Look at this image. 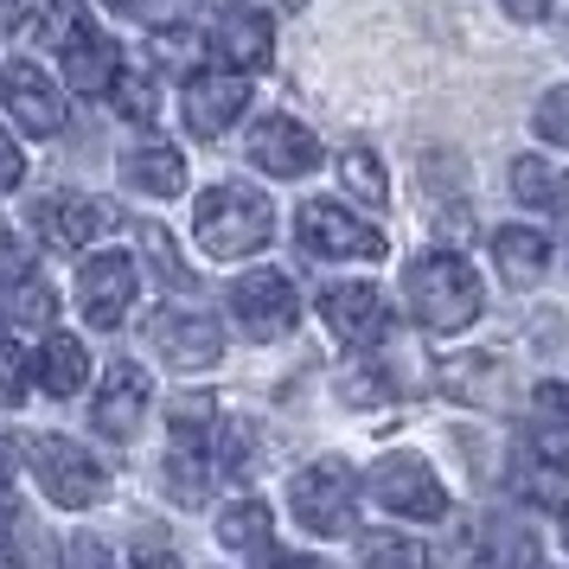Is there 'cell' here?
<instances>
[{
  "instance_id": "6da1fadb",
  "label": "cell",
  "mask_w": 569,
  "mask_h": 569,
  "mask_svg": "<svg viewBox=\"0 0 569 569\" xmlns=\"http://www.w3.org/2000/svg\"><path fill=\"white\" fill-rule=\"evenodd\" d=\"M403 301L429 333H461V327L480 320L487 295H480V276L467 269L461 250H429L403 269Z\"/></svg>"
},
{
  "instance_id": "7a4b0ae2",
  "label": "cell",
  "mask_w": 569,
  "mask_h": 569,
  "mask_svg": "<svg viewBox=\"0 0 569 569\" xmlns=\"http://www.w3.org/2000/svg\"><path fill=\"white\" fill-rule=\"evenodd\" d=\"M192 237H199L206 257L237 262L276 237V211H269L262 192H250V186H237V180L211 186V192H199V206H192Z\"/></svg>"
},
{
  "instance_id": "3957f363",
  "label": "cell",
  "mask_w": 569,
  "mask_h": 569,
  "mask_svg": "<svg viewBox=\"0 0 569 569\" xmlns=\"http://www.w3.org/2000/svg\"><path fill=\"white\" fill-rule=\"evenodd\" d=\"M288 499H295V518L308 525L313 538H346L352 518H359V480H352V467L333 461V455L301 467L295 487H288Z\"/></svg>"
},
{
  "instance_id": "277c9868",
  "label": "cell",
  "mask_w": 569,
  "mask_h": 569,
  "mask_svg": "<svg viewBox=\"0 0 569 569\" xmlns=\"http://www.w3.org/2000/svg\"><path fill=\"white\" fill-rule=\"evenodd\" d=\"M27 455H32V473H39V487H46L52 506L83 512V506L103 499L109 480H103V467L90 461V448H78V441H64V436H39Z\"/></svg>"
},
{
  "instance_id": "5b68a950",
  "label": "cell",
  "mask_w": 569,
  "mask_h": 569,
  "mask_svg": "<svg viewBox=\"0 0 569 569\" xmlns=\"http://www.w3.org/2000/svg\"><path fill=\"white\" fill-rule=\"evenodd\" d=\"M295 243H301L308 257H333V262L385 257V231H371L365 218H352V211L333 206V199H313V206L295 211Z\"/></svg>"
},
{
  "instance_id": "8992f818",
  "label": "cell",
  "mask_w": 569,
  "mask_h": 569,
  "mask_svg": "<svg viewBox=\"0 0 569 569\" xmlns=\"http://www.w3.org/2000/svg\"><path fill=\"white\" fill-rule=\"evenodd\" d=\"M371 499L397 518H416V525H429V518H448V492L441 480L429 473V461H416V455H385V461L371 467Z\"/></svg>"
},
{
  "instance_id": "52a82bcc",
  "label": "cell",
  "mask_w": 569,
  "mask_h": 569,
  "mask_svg": "<svg viewBox=\"0 0 569 569\" xmlns=\"http://www.w3.org/2000/svg\"><path fill=\"white\" fill-rule=\"evenodd\" d=\"M231 313L250 339H282L301 320V295H295V282L282 269H257V276H243L231 288Z\"/></svg>"
},
{
  "instance_id": "ba28073f",
  "label": "cell",
  "mask_w": 569,
  "mask_h": 569,
  "mask_svg": "<svg viewBox=\"0 0 569 569\" xmlns=\"http://www.w3.org/2000/svg\"><path fill=\"white\" fill-rule=\"evenodd\" d=\"M250 109V71H192L186 78V129L199 141H218Z\"/></svg>"
},
{
  "instance_id": "9c48e42d",
  "label": "cell",
  "mask_w": 569,
  "mask_h": 569,
  "mask_svg": "<svg viewBox=\"0 0 569 569\" xmlns=\"http://www.w3.org/2000/svg\"><path fill=\"white\" fill-rule=\"evenodd\" d=\"M122 224V211L109 206V199H78V192H52V199H39L32 206V231L46 237L52 250H83L90 237H103Z\"/></svg>"
},
{
  "instance_id": "30bf717a",
  "label": "cell",
  "mask_w": 569,
  "mask_h": 569,
  "mask_svg": "<svg viewBox=\"0 0 569 569\" xmlns=\"http://www.w3.org/2000/svg\"><path fill=\"white\" fill-rule=\"evenodd\" d=\"M148 339H154V352L173 365V371H206V365H218V352H224L218 320H206V313H192V308H160L154 320H148Z\"/></svg>"
},
{
  "instance_id": "8fae6325",
  "label": "cell",
  "mask_w": 569,
  "mask_h": 569,
  "mask_svg": "<svg viewBox=\"0 0 569 569\" xmlns=\"http://www.w3.org/2000/svg\"><path fill=\"white\" fill-rule=\"evenodd\" d=\"M134 288H141V276H134V262L129 257H90L78 269V301H83V313H90V327H122L129 320V308H134Z\"/></svg>"
},
{
  "instance_id": "7c38bea8",
  "label": "cell",
  "mask_w": 569,
  "mask_h": 569,
  "mask_svg": "<svg viewBox=\"0 0 569 569\" xmlns=\"http://www.w3.org/2000/svg\"><path fill=\"white\" fill-rule=\"evenodd\" d=\"M250 160H257L262 173H276V180H301V173L320 167V141L295 116H262L257 129H250Z\"/></svg>"
},
{
  "instance_id": "4fadbf2b",
  "label": "cell",
  "mask_w": 569,
  "mask_h": 569,
  "mask_svg": "<svg viewBox=\"0 0 569 569\" xmlns=\"http://www.w3.org/2000/svg\"><path fill=\"white\" fill-rule=\"evenodd\" d=\"M320 320H327L333 339H346V346H378V339L390 333V308L371 282L327 288V295H320Z\"/></svg>"
},
{
  "instance_id": "5bb4252c",
  "label": "cell",
  "mask_w": 569,
  "mask_h": 569,
  "mask_svg": "<svg viewBox=\"0 0 569 569\" xmlns=\"http://www.w3.org/2000/svg\"><path fill=\"white\" fill-rule=\"evenodd\" d=\"M0 97L7 109L20 116V129L27 134H58L64 129V97H58V83L39 71V64H0Z\"/></svg>"
},
{
  "instance_id": "9a60e30c",
  "label": "cell",
  "mask_w": 569,
  "mask_h": 569,
  "mask_svg": "<svg viewBox=\"0 0 569 569\" xmlns=\"http://www.w3.org/2000/svg\"><path fill=\"white\" fill-rule=\"evenodd\" d=\"M148 371L141 365H109L103 371V390H97V403H90V422L103 429L109 441H129L141 429V416H148Z\"/></svg>"
},
{
  "instance_id": "2e32d148",
  "label": "cell",
  "mask_w": 569,
  "mask_h": 569,
  "mask_svg": "<svg viewBox=\"0 0 569 569\" xmlns=\"http://www.w3.org/2000/svg\"><path fill=\"white\" fill-rule=\"evenodd\" d=\"M211 46L218 58L231 64V71H262L269 58H276V27H269V13H250V7H231L218 32H211Z\"/></svg>"
},
{
  "instance_id": "e0dca14e",
  "label": "cell",
  "mask_w": 569,
  "mask_h": 569,
  "mask_svg": "<svg viewBox=\"0 0 569 569\" xmlns=\"http://www.w3.org/2000/svg\"><path fill=\"white\" fill-rule=\"evenodd\" d=\"M58 58H64V83H71L78 97H109L116 78H122V52H116L97 27H83Z\"/></svg>"
},
{
  "instance_id": "ac0fdd59",
  "label": "cell",
  "mask_w": 569,
  "mask_h": 569,
  "mask_svg": "<svg viewBox=\"0 0 569 569\" xmlns=\"http://www.w3.org/2000/svg\"><path fill=\"white\" fill-rule=\"evenodd\" d=\"M512 487H518V499H531L538 512L569 518V461L563 455H543L538 441H525V455H518V467H512Z\"/></svg>"
},
{
  "instance_id": "d6986e66",
  "label": "cell",
  "mask_w": 569,
  "mask_h": 569,
  "mask_svg": "<svg viewBox=\"0 0 569 569\" xmlns=\"http://www.w3.org/2000/svg\"><path fill=\"white\" fill-rule=\"evenodd\" d=\"M122 180L134 192H148V199H180L186 192V160L180 148H167V141H141L122 154Z\"/></svg>"
},
{
  "instance_id": "ffe728a7",
  "label": "cell",
  "mask_w": 569,
  "mask_h": 569,
  "mask_svg": "<svg viewBox=\"0 0 569 569\" xmlns=\"http://www.w3.org/2000/svg\"><path fill=\"white\" fill-rule=\"evenodd\" d=\"M492 262L512 288H531L543 276V262H550V243L538 231H525V224H506V231H492Z\"/></svg>"
},
{
  "instance_id": "44dd1931",
  "label": "cell",
  "mask_w": 569,
  "mask_h": 569,
  "mask_svg": "<svg viewBox=\"0 0 569 569\" xmlns=\"http://www.w3.org/2000/svg\"><path fill=\"white\" fill-rule=\"evenodd\" d=\"M32 378L52 390V397H78L83 378H90V352H83L71 333H52L46 339V352L32 359Z\"/></svg>"
},
{
  "instance_id": "7402d4cb",
  "label": "cell",
  "mask_w": 569,
  "mask_h": 569,
  "mask_svg": "<svg viewBox=\"0 0 569 569\" xmlns=\"http://www.w3.org/2000/svg\"><path fill=\"white\" fill-rule=\"evenodd\" d=\"M218 538L231 543L237 557H250V563H269V557H276V538H269V512H262V499H237V506H224Z\"/></svg>"
},
{
  "instance_id": "603a6c76",
  "label": "cell",
  "mask_w": 569,
  "mask_h": 569,
  "mask_svg": "<svg viewBox=\"0 0 569 569\" xmlns=\"http://www.w3.org/2000/svg\"><path fill=\"white\" fill-rule=\"evenodd\" d=\"M473 569H538V538L525 525H512V518H492L487 531H480Z\"/></svg>"
},
{
  "instance_id": "cb8c5ba5",
  "label": "cell",
  "mask_w": 569,
  "mask_h": 569,
  "mask_svg": "<svg viewBox=\"0 0 569 569\" xmlns=\"http://www.w3.org/2000/svg\"><path fill=\"white\" fill-rule=\"evenodd\" d=\"M0 320H13V327H52L58 320V295L46 276H13V282H0Z\"/></svg>"
},
{
  "instance_id": "d4e9b609",
  "label": "cell",
  "mask_w": 569,
  "mask_h": 569,
  "mask_svg": "<svg viewBox=\"0 0 569 569\" xmlns=\"http://www.w3.org/2000/svg\"><path fill=\"white\" fill-rule=\"evenodd\" d=\"M531 416H538V429H531V441H538L543 455H563L569 461V385H538V397H531Z\"/></svg>"
},
{
  "instance_id": "484cf974",
  "label": "cell",
  "mask_w": 569,
  "mask_h": 569,
  "mask_svg": "<svg viewBox=\"0 0 569 569\" xmlns=\"http://www.w3.org/2000/svg\"><path fill=\"white\" fill-rule=\"evenodd\" d=\"M506 180H512L518 206H557V199H563V167H550V160H538V154H518Z\"/></svg>"
},
{
  "instance_id": "4316f807",
  "label": "cell",
  "mask_w": 569,
  "mask_h": 569,
  "mask_svg": "<svg viewBox=\"0 0 569 569\" xmlns=\"http://www.w3.org/2000/svg\"><path fill=\"white\" fill-rule=\"evenodd\" d=\"M448 378V397H461V403H499V359H455V365H441Z\"/></svg>"
},
{
  "instance_id": "83f0119b",
  "label": "cell",
  "mask_w": 569,
  "mask_h": 569,
  "mask_svg": "<svg viewBox=\"0 0 569 569\" xmlns=\"http://www.w3.org/2000/svg\"><path fill=\"white\" fill-rule=\"evenodd\" d=\"M359 569H436V557L422 550L416 538H397V531H378V538H365L359 550Z\"/></svg>"
},
{
  "instance_id": "f1b7e54d",
  "label": "cell",
  "mask_w": 569,
  "mask_h": 569,
  "mask_svg": "<svg viewBox=\"0 0 569 569\" xmlns=\"http://www.w3.org/2000/svg\"><path fill=\"white\" fill-rule=\"evenodd\" d=\"M167 416H173V448H199L206 455L211 436H218V403L211 397H180Z\"/></svg>"
},
{
  "instance_id": "f546056e",
  "label": "cell",
  "mask_w": 569,
  "mask_h": 569,
  "mask_svg": "<svg viewBox=\"0 0 569 569\" xmlns=\"http://www.w3.org/2000/svg\"><path fill=\"white\" fill-rule=\"evenodd\" d=\"M211 487V455H199V448H173L167 455V492L180 499V506H199Z\"/></svg>"
},
{
  "instance_id": "4dcf8cb0",
  "label": "cell",
  "mask_w": 569,
  "mask_h": 569,
  "mask_svg": "<svg viewBox=\"0 0 569 569\" xmlns=\"http://www.w3.org/2000/svg\"><path fill=\"white\" fill-rule=\"evenodd\" d=\"M83 27H90V13H83L78 0H46V13H39L27 32L39 39V46H46V52H64V46H71Z\"/></svg>"
},
{
  "instance_id": "1f68e13d",
  "label": "cell",
  "mask_w": 569,
  "mask_h": 569,
  "mask_svg": "<svg viewBox=\"0 0 569 569\" xmlns=\"http://www.w3.org/2000/svg\"><path fill=\"white\" fill-rule=\"evenodd\" d=\"M339 180H346V192H352V199H365V206H385V199H390L385 167H378V154H371V148H346V154H339Z\"/></svg>"
},
{
  "instance_id": "d6a6232c",
  "label": "cell",
  "mask_w": 569,
  "mask_h": 569,
  "mask_svg": "<svg viewBox=\"0 0 569 569\" xmlns=\"http://www.w3.org/2000/svg\"><path fill=\"white\" fill-rule=\"evenodd\" d=\"M154 58L167 71H186V78H192V64L206 58V39L192 27H173V20H167V27H154Z\"/></svg>"
},
{
  "instance_id": "836d02e7",
  "label": "cell",
  "mask_w": 569,
  "mask_h": 569,
  "mask_svg": "<svg viewBox=\"0 0 569 569\" xmlns=\"http://www.w3.org/2000/svg\"><path fill=\"white\" fill-rule=\"evenodd\" d=\"M109 103L122 109L129 122H154L160 90H154V78H141V71H129V64H122V78H116V90H109Z\"/></svg>"
},
{
  "instance_id": "e575fe53",
  "label": "cell",
  "mask_w": 569,
  "mask_h": 569,
  "mask_svg": "<svg viewBox=\"0 0 569 569\" xmlns=\"http://www.w3.org/2000/svg\"><path fill=\"white\" fill-rule=\"evenodd\" d=\"M390 378H385V365H352V371H339V397L346 403H390Z\"/></svg>"
},
{
  "instance_id": "d590c367",
  "label": "cell",
  "mask_w": 569,
  "mask_h": 569,
  "mask_svg": "<svg viewBox=\"0 0 569 569\" xmlns=\"http://www.w3.org/2000/svg\"><path fill=\"white\" fill-rule=\"evenodd\" d=\"M141 250L154 257V276H160L167 288H192V269L173 257V243H167V231H160V224H141Z\"/></svg>"
},
{
  "instance_id": "8d00e7d4",
  "label": "cell",
  "mask_w": 569,
  "mask_h": 569,
  "mask_svg": "<svg viewBox=\"0 0 569 569\" xmlns=\"http://www.w3.org/2000/svg\"><path fill=\"white\" fill-rule=\"evenodd\" d=\"M531 129H538L550 148H569V83H563V90H543V103H538V116H531Z\"/></svg>"
},
{
  "instance_id": "74e56055",
  "label": "cell",
  "mask_w": 569,
  "mask_h": 569,
  "mask_svg": "<svg viewBox=\"0 0 569 569\" xmlns=\"http://www.w3.org/2000/svg\"><path fill=\"white\" fill-rule=\"evenodd\" d=\"M32 385V359L13 346V339H0V403H20Z\"/></svg>"
},
{
  "instance_id": "f35d334b",
  "label": "cell",
  "mask_w": 569,
  "mask_h": 569,
  "mask_svg": "<svg viewBox=\"0 0 569 569\" xmlns=\"http://www.w3.org/2000/svg\"><path fill=\"white\" fill-rule=\"evenodd\" d=\"M64 569H116V563H109V550L97 538H83V543H71V563Z\"/></svg>"
},
{
  "instance_id": "ab89813d",
  "label": "cell",
  "mask_w": 569,
  "mask_h": 569,
  "mask_svg": "<svg viewBox=\"0 0 569 569\" xmlns=\"http://www.w3.org/2000/svg\"><path fill=\"white\" fill-rule=\"evenodd\" d=\"M134 569H180V557L167 543H134Z\"/></svg>"
},
{
  "instance_id": "60d3db41",
  "label": "cell",
  "mask_w": 569,
  "mask_h": 569,
  "mask_svg": "<svg viewBox=\"0 0 569 569\" xmlns=\"http://www.w3.org/2000/svg\"><path fill=\"white\" fill-rule=\"evenodd\" d=\"M20 173H27V160H20V148H13L7 134H0V192H7V186H20Z\"/></svg>"
},
{
  "instance_id": "b9f144b4",
  "label": "cell",
  "mask_w": 569,
  "mask_h": 569,
  "mask_svg": "<svg viewBox=\"0 0 569 569\" xmlns=\"http://www.w3.org/2000/svg\"><path fill=\"white\" fill-rule=\"evenodd\" d=\"M499 7H506L512 20H525V27H531V20H543V13H550V0H499Z\"/></svg>"
},
{
  "instance_id": "7bdbcfd3",
  "label": "cell",
  "mask_w": 569,
  "mask_h": 569,
  "mask_svg": "<svg viewBox=\"0 0 569 569\" xmlns=\"http://www.w3.org/2000/svg\"><path fill=\"white\" fill-rule=\"evenodd\" d=\"M262 569H320V563H308V557H269Z\"/></svg>"
},
{
  "instance_id": "ee69618b",
  "label": "cell",
  "mask_w": 569,
  "mask_h": 569,
  "mask_svg": "<svg viewBox=\"0 0 569 569\" xmlns=\"http://www.w3.org/2000/svg\"><path fill=\"white\" fill-rule=\"evenodd\" d=\"M7 531H13V506L0 499V543H7Z\"/></svg>"
},
{
  "instance_id": "f6af8a7d",
  "label": "cell",
  "mask_w": 569,
  "mask_h": 569,
  "mask_svg": "<svg viewBox=\"0 0 569 569\" xmlns=\"http://www.w3.org/2000/svg\"><path fill=\"white\" fill-rule=\"evenodd\" d=\"M557 206H563V211H569V180H563V199H557Z\"/></svg>"
},
{
  "instance_id": "bcb514c9",
  "label": "cell",
  "mask_w": 569,
  "mask_h": 569,
  "mask_svg": "<svg viewBox=\"0 0 569 569\" xmlns=\"http://www.w3.org/2000/svg\"><path fill=\"white\" fill-rule=\"evenodd\" d=\"M563 543H569V525H563Z\"/></svg>"
},
{
  "instance_id": "7dc6e473",
  "label": "cell",
  "mask_w": 569,
  "mask_h": 569,
  "mask_svg": "<svg viewBox=\"0 0 569 569\" xmlns=\"http://www.w3.org/2000/svg\"><path fill=\"white\" fill-rule=\"evenodd\" d=\"M0 7H7V0H0Z\"/></svg>"
},
{
  "instance_id": "c3c4849f",
  "label": "cell",
  "mask_w": 569,
  "mask_h": 569,
  "mask_svg": "<svg viewBox=\"0 0 569 569\" xmlns=\"http://www.w3.org/2000/svg\"><path fill=\"white\" fill-rule=\"evenodd\" d=\"M0 467H7V461H0Z\"/></svg>"
}]
</instances>
